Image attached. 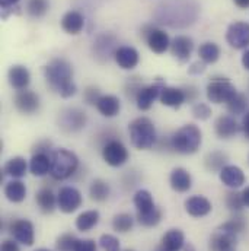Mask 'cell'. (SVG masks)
<instances>
[{
    "label": "cell",
    "mask_w": 249,
    "mask_h": 251,
    "mask_svg": "<svg viewBox=\"0 0 249 251\" xmlns=\"http://www.w3.org/2000/svg\"><path fill=\"white\" fill-rule=\"evenodd\" d=\"M35 251H51V250H47V249H38V250Z\"/></svg>",
    "instance_id": "59"
},
{
    "label": "cell",
    "mask_w": 249,
    "mask_h": 251,
    "mask_svg": "<svg viewBox=\"0 0 249 251\" xmlns=\"http://www.w3.org/2000/svg\"><path fill=\"white\" fill-rule=\"evenodd\" d=\"M225 203L227 206L229 210L235 212V213H239L244 207H245V203H244V199H242V193H238V191H229L226 194V199H225Z\"/></svg>",
    "instance_id": "42"
},
{
    "label": "cell",
    "mask_w": 249,
    "mask_h": 251,
    "mask_svg": "<svg viewBox=\"0 0 249 251\" xmlns=\"http://www.w3.org/2000/svg\"><path fill=\"white\" fill-rule=\"evenodd\" d=\"M242 64L247 70H249V49L242 54Z\"/></svg>",
    "instance_id": "54"
},
{
    "label": "cell",
    "mask_w": 249,
    "mask_h": 251,
    "mask_svg": "<svg viewBox=\"0 0 249 251\" xmlns=\"http://www.w3.org/2000/svg\"><path fill=\"white\" fill-rule=\"evenodd\" d=\"M227 111L232 114V116H242L245 114L247 108H248V98L245 94H236L227 104Z\"/></svg>",
    "instance_id": "37"
},
{
    "label": "cell",
    "mask_w": 249,
    "mask_h": 251,
    "mask_svg": "<svg viewBox=\"0 0 249 251\" xmlns=\"http://www.w3.org/2000/svg\"><path fill=\"white\" fill-rule=\"evenodd\" d=\"M77 238L71 234H63L57 238L56 243V250L57 251H74L76 244H77Z\"/></svg>",
    "instance_id": "43"
},
{
    "label": "cell",
    "mask_w": 249,
    "mask_h": 251,
    "mask_svg": "<svg viewBox=\"0 0 249 251\" xmlns=\"http://www.w3.org/2000/svg\"><path fill=\"white\" fill-rule=\"evenodd\" d=\"M13 104L16 107V110L22 114H34L40 110V97L32 92V91H19L16 95H15V100H13Z\"/></svg>",
    "instance_id": "15"
},
{
    "label": "cell",
    "mask_w": 249,
    "mask_h": 251,
    "mask_svg": "<svg viewBox=\"0 0 249 251\" xmlns=\"http://www.w3.org/2000/svg\"><path fill=\"white\" fill-rule=\"evenodd\" d=\"M242 199H244V203L245 206L249 207V187H247L244 191H242Z\"/></svg>",
    "instance_id": "56"
},
{
    "label": "cell",
    "mask_w": 249,
    "mask_h": 251,
    "mask_svg": "<svg viewBox=\"0 0 249 251\" xmlns=\"http://www.w3.org/2000/svg\"><path fill=\"white\" fill-rule=\"evenodd\" d=\"M248 161H249V158H248Z\"/></svg>",
    "instance_id": "61"
},
{
    "label": "cell",
    "mask_w": 249,
    "mask_h": 251,
    "mask_svg": "<svg viewBox=\"0 0 249 251\" xmlns=\"http://www.w3.org/2000/svg\"><path fill=\"white\" fill-rule=\"evenodd\" d=\"M238 244V238L235 234L223 231V229H217L210 241H208V250L210 251H233Z\"/></svg>",
    "instance_id": "16"
},
{
    "label": "cell",
    "mask_w": 249,
    "mask_h": 251,
    "mask_svg": "<svg viewBox=\"0 0 249 251\" xmlns=\"http://www.w3.org/2000/svg\"><path fill=\"white\" fill-rule=\"evenodd\" d=\"M29 171L35 177H44L51 171V155L47 152H35L29 161Z\"/></svg>",
    "instance_id": "22"
},
{
    "label": "cell",
    "mask_w": 249,
    "mask_h": 251,
    "mask_svg": "<svg viewBox=\"0 0 249 251\" xmlns=\"http://www.w3.org/2000/svg\"><path fill=\"white\" fill-rule=\"evenodd\" d=\"M128 156H130L128 151L121 140L111 139L102 146V158L110 167H114V168L123 167L128 161Z\"/></svg>",
    "instance_id": "8"
},
{
    "label": "cell",
    "mask_w": 249,
    "mask_h": 251,
    "mask_svg": "<svg viewBox=\"0 0 249 251\" xmlns=\"http://www.w3.org/2000/svg\"><path fill=\"white\" fill-rule=\"evenodd\" d=\"M101 97H102V95H101V91H99L98 88H95V86H88V88L83 91V100H85V102L89 104V105H96Z\"/></svg>",
    "instance_id": "46"
},
{
    "label": "cell",
    "mask_w": 249,
    "mask_h": 251,
    "mask_svg": "<svg viewBox=\"0 0 249 251\" xmlns=\"http://www.w3.org/2000/svg\"><path fill=\"white\" fill-rule=\"evenodd\" d=\"M192 50H194V41H192V38H189L187 35H178L171 43L172 56L181 63H185L189 60Z\"/></svg>",
    "instance_id": "19"
},
{
    "label": "cell",
    "mask_w": 249,
    "mask_h": 251,
    "mask_svg": "<svg viewBox=\"0 0 249 251\" xmlns=\"http://www.w3.org/2000/svg\"><path fill=\"white\" fill-rule=\"evenodd\" d=\"M9 232L13 235L15 241L31 247L34 246L35 241V229L31 221L28 219H16L10 224L9 226Z\"/></svg>",
    "instance_id": "12"
},
{
    "label": "cell",
    "mask_w": 249,
    "mask_h": 251,
    "mask_svg": "<svg viewBox=\"0 0 249 251\" xmlns=\"http://www.w3.org/2000/svg\"><path fill=\"white\" fill-rule=\"evenodd\" d=\"M117 40L111 34H102L99 35L93 43V56L99 62H108L111 56H115V51L118 47L115 46Z\"/></svg>",
    "instance_id": "14"
},
{
    "label": "cell",
    "mask_w": 249,
    "mask_h": 251,
    "mask_svg": "<svg viewBox=\"0 0 249 251\" xmlns=\"http://www.w3.org/2000/svg\"><path fill=\"white\" fill-rule=\"evenodd\" d=\"M62 28L70 35H77L85 28V18L77 10H68L62 18Z\"/></svg>",
    "instance_id": "24"
},
{
    "label": "cell",
    "mask_w": 249,
    "mask_h": 251,
    "mask_svg": "<svg viewBox=\"0 0 249 251\" xmlns=\"http://www.w3.org/2000/svg\"><path fill=\"white\" fill-rule=\"evenodd\" d=\"M226 41L235 50H244L249 47V24L236 21L229 25L226 31Z\"/></svg>",
    "instance_id": "10"
},
{
    "label": "cell",
    "mask_w": 249,
    "mask_h": 251,
    "mask_svg": "<svg viewBox=\"0 0 249 251\" xmlns=\"http://www.w3.org/2000/svg\"><path fill=\"white\" fill-rule=\"evenodd\" d=\"M220 174V181L227 186L229 188H239L242 187L247 181V177L244 174V171L236 167V165H226L222 168Z\"/></svg>",
    "instance_id": "20"
},
{
    "label": "cell",
    "mask_w": 249,
    "mask_h": 251,
    "mask_svg": "<svg viewBox=\"0 0 249 251\" xmlns=\"http://www.w3.org/2000/svg\"><path fill=\"white\" fill-rule=\"evenodd\" d=\"M83 203L82 193L76 187H62L57 194V206L63 213H73L76 212Z\"/></svg>",
    "instance_id": "11"
},
{
    "label": "cell",
    "mask_w": 249,
    "mask_h": 251,
    "mask_svg": "<svg viewBox=\"0 0 249 251\" xmlns=\"http://www.w3.org/2000/svg\"><path fill=\"white\" fill-rule=\"evenodd\" d=\"M133 225H134V219L130 213H118L113 219V228L115 232H120V234L128 232L133 228Z\"/></svg>",
    "instance_id": "38"
},
{
    "label": "cell",
    "mask_w": 249,
    "mask_h": 251,
    "mask_svg": "<svg viewBox=\"0 0 249 251\" xmlns=\"http://www.w3.org/2000/svg\"><path fill=\"white\" fill-rule=\"evenodd\" d=\"M169 142H171V149H174L175 152L182 155H192L201 146L203 133L198 126L189 123L178 128L172 134Z\"/></svg>",
    "instance_id": "4"
},
{
    "label": "cell",
    "mask_w": 249,
    "mask_h": 251,
    "mask_svg": "<svg viewBox=\"0 0 249 251\" xmlns=\"http://www.w3.org/2000/svg\"><path fill=\"white\" fill-rule=\"evenodd\" d=\"M219 228L223 229V231H227V232H232V234L238 235V234H241V232L245 231V228H247V221H245L244 216L235 215L233 218H230L227 222H225V224L220 225Z\"/></svg>",
    "instance_id": "39"
},
{
    "label": "cell",
    "mask_w": 249,
    "mask_h": 251,
    "mask_svg": "<svg viewBox=\"0 0 249 251\" xmlns=\"http://www.w3.org/2000/svg\"><path fill=\"white\" fill-rule=\"evenodd\" d=\"M114 59H115V62H117V64L121 69L131 70V69H134L138 64L140 56H138V51L134 47L123 46V47H118V50L115 51Z\"/></svg>",
    "instance_id": "25"
},
{
    "label": "cell",
    "mask_w": 249,
    "mask_h": 251,
    "mask_svg": "<svg viewBox=\"0 0 249 251\" xmlns=\"http://www.w3.org/2000/svg\"><path fill=\"white\" fill-rule=\"evenodd\" d=\"M96 110L99 111L101 116L107 119H113L120 114V110H121L120 98L115 95H102L96 104Z\"/></svg>",
    "instance_id": "26"
},
{
    "label": "cell",
    "mask_w": 249,
    "mask_h": 251,
    "mask_svg": "<svg viewBox=\"0 0 249 251\" xmlns=\"http://www.w3.org/2000/svg\"><path fill=\"white\" fill-rule=\"evenodd\" d=\"M143 86H141L140 80L137 77H131V79H128V82L125 85V94H127L128 98H134V101H136V97H137V94H138V91Z\"/></svg>",
    "instance_id": "47"
},
{
    "label": "cell",
    "mask_w": 249,
    "mask_h": 251,
    "mask_svg": "<svg viewBox=\"0 0 249 251\" xmlns=\"http://www.w3.org/2000/svg\"><path fill=\"white\" fill-rule=\"evenodd\" d=\"M133 201H134V206L137 209V213H149L153 209H156L152 193L149 190H144V188L136 191Z\"/></svg>",
    "instance_id": "30"
},
{
    "label": "cell",
    "mask_w": 249,
    "mask_h": 251,
    "mask_svg": "<svg viewBox=\"0 0 249 251\" xmlns=\"http://www.w3.org/2000/svg\"><path fill=\"white\" fill-rule=\"evenodd\" d=\"M137 221H138L140 225H143L146 228L156 226L162 221V212H160L159 207H156L149 213H137Z\"/></svg>",
    "instance_id": "41"
},
{
    "label": "cell",
    "mask_w": 249,
    "mask_h": 251,
    "mask_svg": "<svg viewBox=\"0 0 249 251\" xmlns=\"http://www.w3.org/2000/svg\"><path fill=\"white\" fill-rule=\"evenodd\" d=\"M220 47L213 43V41H207L204 44L200 46L198 49V56L201 59V62L205 64H213L220 59Z\"/></svg>",
    "instance_id": "35"
},
{
    "label": "cell",
    "mask_w": 249,
    "mask_h": 251,
    "mask_svg": "<svg viewBox=\"0 0 249 251\" xmlns=\"http://www.w3.org/2000/svg\"><path fill=\"white\" fill-rule=\"evenodd\" d=\"M226 162H227V155L222 151H213L207 153V156L204 158V165L210 173H220L222 168L227 165Z\"/></svg>",
    "instance_id": "33"
},
{
    "label": "cell",
    "mask_w": 249,
    "mask_h": 251,
    "mask_svg": "<svg viewBox=\"0 0 249 251\" xmlns=\"http://www.w3.org/2000/svg\"><path fill=\"white\" fill-rule=\"evenodd\" d=\"M88 123V116L77 107H68L59 114V127L66 133H77Z\"/></svg>",
    "instance_id": "7"
},
{
    "label": "cell",
    "mask_w": 249,
    "mask_h": 251,
    "mask_svg": "<svg viewBox=\"0 0 249 251\" xmlns=\"http://www.w3.org/2000/svg\"><path fill=\"white\" fill-rule=\"evenodd\" d=\"M159 100L163 105L171 107V108H180L184 102H187L184 89L175 88V86H166V85L163 86Z\"/></svg>",
    "instance_id": "21"
},
{
    "label": "cell",
    "mask_w": 249,
    "mask_h": 251,
    "mask_svg": "<svg viewBox=\"0 0 249 251\" xmlns=\"http://www.w3.org/2000/svg\"><path fill=\"white\" fill-rule=\"evenodd\" d=\"M155 251H168V250H166V249H165L163 246H159V247H156V250H155Z\"/></svg>",
    "instance_id": "58"
},
{
    "label": "cell",
    "mask_w": 249,
    "mask_h": 251,
    "mask_svg": "<svg viewBox=\"0 0 249 251\" xmlns=\"http://www.w3.org/2000/svg\"><path fill=\"white\" fill-rule=\"evenodd\" d=\"M205 70V63H192V66L188 69V72L191 73V75H200V73H203Z\"/></svg>",
    "instance_id": "51"
},
{
    "label": "cell",
    "mask_w": 249,
    "mask_h": 251,
    "mask_svg": "<svg viewBox=\"0 0 249 251\" xmlns=\"http://www.w3.org/2000/svg\"><path fill=\"white\" fill-rule=\"evenodd\" d=\"M125 251H134V250H125Z\"/></svg>",
    "instance_id": "60"
},
{
    "label": "cell",
    "mask_w": 249,
    "mask_h": 251,
    "mask_svg": "<svg viewBox=\"0 0 249 251\" xmlns=\"http://www.w3.org/2000/svg\"><path fill=\"white\" fill-rule=\"evenodd\" d=\"M7 79H9L10 86L19 92V91H25L29 86V83H31V73H29V70L25 66L15 64V66H12L9 69Z\"/></svg>",
    "instance_id": "17"
},
{
    "label": "cell",
    "mask_w": 249,
    "mask_h": 251,
    "mask_svg": "<svg viewBox=\"0 0 249 251\" xmlns=\"http://www.w3.org/2000/svg\"><path fill=\"white\" fill-rule=\"evenodd\" d=\"M191 111H192V116L197 120H201V122L208 120L211 117V114H213L211 107L208 104H205V102H197V104H194Z\"/></svg>",
    "instance_id": "44"
},
{
    "label": "cell",
    "mask_w": 249,
    "mask_h": 251,
    "mask_svg": "<svg viewBox=\"0 0 249 251\" xmlns=\"http://www.w3.org/2000/svg\"><path fill=\"white\" fill-rule=\"evenodd\" d=\"M99 222V212L98 210H86L76 218V228L82 232H88L93 229Z\"/></svg>",
    "instance_id": "34"
},
{
    "label": "cell",
    "mask_w": 249,
    "mask_h": 251,
    "mask_svg": "<svg viewBox=\"0 0 249 251\" xmlns=\"http://www.w3.org/2000/svg\"><path fill=\"white\" fill-rule=\"evenodd\" d=\"M74 251H96V243L93 240H79Z\"/></svg>",
    "instance_id": "48"
},
{
    "label": "cell",
    "mask_w": 249,
    "mask_h": 251,
    "mask_svg": "<svg viewBox=\"0 0 249 251\" xmlns=\"http://www.w3.org/2000/svg\"><path fill=\"white\" fill-rule=\"evenodd\" d=\"M35 201L38 204V207L41 209L43 213H53L57 206V196L53 193L51 188H41L37 194H35Z\"/></svg>",
    "instance_id": "28"
},
{
    "label": "cell",
    "mask_w": 249,
    "mask_h": 251,
    "mask_svg": "<svg viewBox=\"0 0 249 251\" xmlns=\"http://www.w3.org/2000/svg\"><path fill=\"white\" fill-rule=\"evenodd\" d=\"M169 183H171L172 190H175L177 193H187L192 186V178L185 168L178 167V168L172 170V173L169 176Z\"/></svg>",
    "instance_id": "27"
},
{
    "label": "cell",
    "mask_w": 249,
    "mask_h": 251,
    "mask_svg": "<svg viewBox=\"0 0 249 251\" xmlns=\"http://www.w3.org/2000/svg\"><path fill=\"white\" fill-rule=\"evenodd\" d=\"M48 7H50L48 0H29L26 4V12L29 13V16L38 19L48 12Z\"/></svg>",
    "instance_id": "40"
},
{
    "label": "cell",
    "mask_w": 249,
    "mask_h": 251,
    "mask_svg": "<svg viewBox=\"0 0 249 251\" xmlns=\"http://www.w3.org/2000/svg\"><path fill=\"white\" fill-rule=\"evenodd\" d=\"M48 86L63 98H70L76 94L77 88L73 82V67L66 59H53L44 69Z\"/></svg>",
    "instance_id": "2"
},
{
    "label": "cell",
    "mask_w": 249,
    "mask_h": 251,
    "mask_svg": "<svg viewBox=\"0 0 249 251\" xmlns=\"http://www.w3.org/2000/svg\"><path fill=\"white\" fill-rule=\"evenodd\" d=\"M110 193H111L110 184L105 180H101V178L93 180L92 184H91V187H89V196H91V199L93 201H98V203L105 201L110 197Z\"/></svg>",
    "instance_id": "36"
},
{
    "label": "cell",
    "mask_w": 249,
    "mask_h": 251,
    "mask_svg": "<svg viewBox=\"0 0 249 251\" xmlns=\"http://www.w3.org/2000/svg\"><path fill=\"white\" fill-rule=\"evenodd\" d=\"M184 92H185V97H187L188 102H192L197 100L198 97V91L195 86H188V88H184Z\"/></svg>",
    "instance_id": "50"
},
{
    "label": "cell",
    "mask_w": 249,
    "mask_h": 251,
    "mask_svg": "<svg viewBox=\"0 0 249 251\" xmlns=\"http://www.w3.org/2000/svg\"><path fill=\"white\" fill-rule=\"evenodd\" d=\"M184 247H185V251H194V247H192V244H189V243H188L187 246H184Z\"/></svg>",
    "instance_id": "57"
},
{
    "label": "cell",
    "mask_w": 249,
    "mask_h": 251,
    "mask_svg": "<svg viewBox=\"0 0 249 251\" xmlns=\"http://www.w3.org/2000/svg\"><path fill=\"white\" fill-rule=\"evenodd\" d=\"M165 83L162 80H158L156 83H152V85H147V86H143L137 97H136V104H137V108L140 111H147L152 108L153 102L160 97V92L163 89Z\"/></svg>",
    "instance_id": "13"
},
{
    "label": "cell",
    "mask_w": 249,
    "mask_h": 251,
    "mask_svg": "<svg viewBox=\"0 0 249 251\" xmlns=\"http://www.w3.org/2000/svg\"><path fill=\"white\" fill-rule=\"evenodd\" d=\"M28 171V164L25 161V158L22 156H13L10 158L6 164H4V168H3V173L9 177H13V178H22L25 177Z\"/></svg>",
    "instance_id": "31"
},
{
    "label": "cell",
    "mask_w": 249,
    "mask_h": 251,
    "mask_svg": "<svg viewBox=\"0 0 249 251\" xmlns=\"http://www.w3.org/2000/svg\"><path fill=\"white\" fill-rule=\"evenodd\" d=\"M213 209L211 201L204 196H191L185 200V210L192 218H204Z\"/></svg>",
    "instance_id": "18"
},
{
    "label": "cell",
    "mask_w": 249,
    "mask_h": 251,
    "mask_svg": "<svg viewBox=\"0 0 249 251\" xmlns=\"http://www.w3.org/2000/svg\"><path fill=\"white\" fill-rule=\"evenodd\" d=\"M79 168V158L74 152L60 148L51 153V177L54 180H67Z\"/></svg>",
    "instance_id": "5"
},
{
    "label": "cell",
    "mask_w": 249,
    "mask_h": 251,
    "mask_svg": "<svg viewBox=\"0 0 249 251\" xmlns=\"http://www.w3.org/2000/svg\"><path fill=\"white\" fill-rule=\"evenodd\" d=\"M4 197L12 203H21L26 197V187L19 180H12L4 186Z\"/></svg>",
    "instance_id": "32"
},
{
    "label": "cell",
    "mask_w": 249,
    "mask_h": 251,
    "mask_svg": "<svg viewBox=\"0 0 249 251\" xmlns=\"http://www.w3.org/2000/svg\"><path fill=\"white\" fill-rule=\"evenodd\" d=\"M143 37L146 40V44L147 47L156 53V54H163L169 47H171V40H169V35L163 31V29H159V28H155V26H150V25H146L143 28Z\"/></svg>",
    "instance_id": "9"
},
{
    "label": "cell",
    "mask_w": 249,
    "mask_h": 251,
    "mask_svg": "<svg viewBox=\"0 0 249 251\" xmlns=\"http://www.w3.org/2000/svg\"><path fill=\"white\" fill-rule=\"evenodd\" d=\"M99 244L104 251H120V240L111 234H104L99 238Z\"/></svg>",
    "instance_id": "45"
},
{
    "label": "cell",
    "mask_w": 249,
    "mask_h": 251,
    "mask_svg": "<svg viewBox=\"0 0 249 251\" xmlns=\"http://www.w3.org/2000/svg\"><path fill=\"white\" fill-rule=\"evenodd\" d=\"M207 98L213 104H227L236 94L235 85L227 77H214L207 85Z\"/></svg>",
    "instance_id": "6"
},
{
    "label": "cell",
    "mask_w": 249,
    "mask_h": 251,
    "mask_svg": "<svg viewBox=\"0 0 249 251\" xmlns=\"http://www.w3.org/2000/svg\"><path fill=\"white\" fill-rule=\"evenodd\" d=\"M0 1H1V7L3 9H9L12 6H15L19 0H0Z\"/></svg>",
    "instance_id": "53"
},
{
    "label": "cell",
    "mask_w": 249,
    "mask_h": 251,
    "mask_svg": "<svg viewBox=\"0 0 249 251\" xmlns=\"http://www.w3.org/2000/svg\"><path fill=\"white\" fill-rule=\"evenodd\" d=\"M200 15V4L195 0H163L155 10V19L171 28H188Z\"/></svg>",
    "instance_id": "1"
},
{
    "label": "cell",
    "mask_w": 249,
    "mask_h": 251,
    "mask_svg": "<svg viewBox=\"0 0 249 251\" xmlns=\"http://www.w3.org/2000/svg\"><path fill=\"white\" fill-rule=\"evenodd\" d=\"M242 130H244L245 137L249 140V113L245 114V117H244V120H242Z\"/></svg>",
    "instance_id": "52"
},
{
    "label": "cell",
    "mask_w": 249,
    "mask_h": 251,
    "mask_svg": "<svg viewBox=\"0 0 249 251\" xmlns=\"http://www.w3.org/2000/svg\"><path fill=\"white\" fill-rule=\"evenodd\" d=\"M168 251H181L185 246V235L181 229H169L162 237V244Z\"/></svg>",
    "instance_id": "29"
},
{
    "label": "cell",
    "mask_w": 249,
    "mask_h": 251,
    "mask_svg": "<svg viewBox=\"0 0 249 251\" xmlns=\"http://www.w3.org/2000/svg\"><path fill=\"white\" fill-rule=\"evenodd\" d=\"M130 142L138 151L152 149L156 145L158 136L156 128L150 119L147 117H137L128 125Z\"/></svg>",
    "instance_id": "3"
},
{
    "label": "cell",
    "mask_w": 249,
    "mask_h": 251,
    "mask_svg": "<svg viewBox=\"0 0 249 251\" xmlns=\"http://www.w3.org/2000/svg\"><path fill=\"white\" fill-rule=\"evenodd\" d=\"M235 4L239 7V9H247L249 7V0H233Z\"/></svg>",
    "instance_id": "55"
},
{
    "label": "cell",
    "mask_w": 249,
    "mask_h": 251,
    "mask_svg": "<svg viewBox=\"0 0 249 251\" xmlns=\"http://www.w3.org/2000/svg\"><path fill=\"white\" fill-rule=\"evenodd\" d=\"M214 131L219 139L227 140L239 131V125L232 116H220L214 123Z\"/></svg>",
    "instance_id": "23"
},
{
    "label": "cell",
    "mask_w": 249,
    "mask_h": 251,
    "mask_svg": "<svg viewBox=\"0 0 249 251\" xmlns=\"http://www.w3.org/2000/svg\"><path fill=\"white\" fill-rule=\"evenodd\" d=\"M0 251H21L19 250V246H18V243L16 241H13V240H4L3 243H1V249Z\"/></svg>",
    "instance_id": "49"
}]
</instances>
